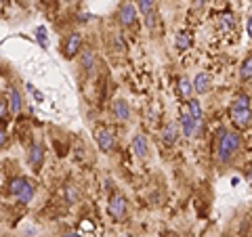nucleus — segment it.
I'll list each match as a JSON object with an SVG mask.
<instances>
[{"label":"nucleus","mask_w":252,"mask_h":237,"mask_svg":"<svg viewBox=\"0 0 252 237\" xmlns=\"http://www.w3.org/2000/svg\"><path fill=\"white\" fill-rule=\"evenodd\" d=\"M242 147V137L238 132L231 130H220L219 139H217V157L220 164L231 162V157L240 151Z\"/></svg>","instance_id":"f257e3e1"},{"label":"nucleus","mask_w":252,"mask_h":237,"mask_svg":"<svg viewBox=\"0 0 252 237\" xmlns=\"http://www.w3.org/2000/svg\"><path fill=\"white\" fill-rule=\"evenodd\" d=\"M231 120L238 128H248L252 122V107L248 94H238L231 103Z\"/></svg>","instance_id":"f03ea898"},{"label":"nucleus","mask_w":252,"mask_h":237,"mask_svg":"<svg viewBox=\"0 0 252 237\" xmlns=\"http://www.w3.org/2000/svg\"><path fill=\"white\" fill-rule=\"evenodd\" d=\"M82 49V34L80 31H69L63 40V57L65 59H74Z\"/></svg>","instance_id":"7ed1b4c3"},{"label":"nucleus","mask_w":252,"mask_h":237,"mask_svg":"<svg viewBox=\"0 0 252 237\" xmlns=\"http://www.w3.org/2000/svg\"><path fill=\"white\" fill-rule=\"evenodd\" d=\"M135 21H137V6L130 0H124L120 4V9H118V23L122 28H130V26H135Z\"/></svg>","instance_id":"20e7f679"},{"label":"nucleus","mask_w":252,"mask_h":237,"mask_svg":"<svg viewBox=\"0 0 252 237\" xmlns=\"http://www.w3.org/2000/svg\"><path fill=\"white\" fill-rule=\"evenodd\" d=\"M179 122H181V130H183L185 137H195L202 128V120H193L187 107L181 109V120Z\"/></svg>","instance_id":"39448f33"},{"label":"nucleus","mask_w":252,"mask_h":237,"mask_svg":"<svg viewBox=\"0 0 252 237\" xmlns=\"http://www.w3.org/2000/svg\"><path fill=\"white\" fill-rule=\"evenodd\" d=\"M44 145L42 143H32L28 149V164L34 168L36 172H40L42 164H44Z\"/></svg>","instance_id":"423d86ee"},{"label":"nucleus","mask_w":252,"mask_h":237,"mask_svg":"<svg viewBox=\"0 0 252 237\" xmlns=\"http://www.w3.org/2000/svg\"><path fill=\"white\" fill-rule=\"evenodd\" d=\"M126 212H128V202H126L124 195H114L109 200V214L116 220H124L126 218Z\"/></svg>","instance_id":"0eeeda50"},{"label":"nucleus","mask_w":252,"mask_h":237,"mask_svg":"<svg viewBox=\"0 0 252 237\" xmlns=\"http://www.w3.org/2000/svg\"><path fill=\"white\" fill-rule=\"evenodd\" d=\"M94 139H97V145H99V149H101L103 153L114 151V147H116V137H114V132H112V130L99 128L97 134H94Z\"/></svg>","instance_id":"6e6552de"},{"label":"nucleus","mask_w":252,"mask_h":237,"mask_svg":"<svg viewBox=\"0 0 252 237\" xmlns=\"http://www.w3.org/2000/svg\"><path fill=\"white\" fill-rule=\"evenodd\" d=\"M78 59H80V67L84 74H94V67H97V57H94L93 49H80L78 53Z\"/></svg>","instance_id":"1a4fd4ad"},{"label":"nucleus","mask_w":252,"mask_h":237,"mask_svg":"<svg viewBox=\"0 0 252 237\" xmlns=\"http://www.w3.org/2000/svg\"><path fill=\"white\" fill-rule=\"evenodd\" d=\"M6 99H9L11 114H13V116H17L21 109H23V97H21V92H19V89H17L15 84H11L9 89H6Z\"/></svg>","instance_id":"9d476101"},{"label":"nucleus","mask_w":252,"mask_h":237,"mask_svg":"<svg viewBox=\"0 0 252 237\" xmlns=\"http://www.w3.org/2000/svg\"><path fill=\"white\" fill-rule=\"evenodd\" d=\"M193 90L198 92V94H206V92H210V89H212V78H210V74H206V72H200L198 76L193 78Z\"/></svg>","instance_id":"9b49d317"},{"label":"nucleus","mask_w":252,"mask_h":237,"mask_svg":"<svg viewBox=\"0 0 252 237\" xmlns=\"http://www.w3.org/2000/svg\"><path fill=\"white\" fill-rule=\"evenodd\" d=\"M112 112H114V116H116V120H120V122H128V118H130V109H128V103H126L124 99H116V101H114Z\"/></svg>","instance_id":"f8f14e48"},{"label":"nucleus","mask_w":252,"mask_h":237,"mask_svg":"<svg viewBox=\"0 0 252 237\" xmlns=\"http://www.w3.org/2000/svg\"><path fill=\"white\" fill-rule=\"evenodd\" d=\"M160 137H162V141H164L166 145H175L177 139H179V126H177L175 122H168V124L162 128Z\"/></svg>","instance_id":"ddd939ff"},{"label":"nucleus","mask_w":252,"mask_h":237,"mask_svg":"<svg viewBox=\"0 0 252 237\" xmlns=\"http://www.w3.org/2000/svg\"><path fill=\"white\" fill-rule=\"evenodd\" d=\"M132 151H135L137 157H147V151H149V145H147V139L143 134H135V139H132Z\"/></svg>","instance_id":"4468645a"},{"label":"nucleus","mask_w":252,"mask_h":237,"mask_svg":"<svg viewBox=\"0 0 252 237\" xmlns=\"http://www.w3.org/2000/svg\"><path fill=\"white\" fill-rule=\"evenodd\" d=\"M34 193H36V189H34V185H32L30 180H28V183L23 185L21 191H19L17 195H15V200H17L19 204H23V206H28V204H30L32 200H34Z\"/></svg>","instance_id":"2eb2a0df"},{"label":"nucleus","mask_w":252,"mask_h":237,"mask_svg":"<svg viewBox=\"0 0 252 237\" xmlns=\"http://www.w3.org/2000/svg\"><path fill=\"white\" fill-rule=\"evenodd\" d=\"M26 183H28L26 177H13V178H9V180H6V193L15 197L23 189V185H26Z\"/></svg>","instance_id":"dca6fc26"},{"label":"nucleus","mask_w":252,"mask_h":237,"mask_svg":"<svg viewBox=\"0 0 252 237\" xmlns=\"http://www.w3.org/2000/svg\"><path fill=\"white\" fill-rule=\"evenodd\" d=\"M191 34L189 31H179L177 38H175V46H177V51H187L189 46H191Z\"/></svg>","instance_id":"f3484780"},{"label":"nucleus","mask_w":252,"mask_h":237,"mask_svg":"<svg viewBox=\"0 0 252 237\" xmlns=\"http://www.w3.org/2000/svg\"><path fill=\"white\" fill-rule=\"evenodd\" d=\"M240 80L242 82L252 80V55H248V57L242 61V65H240Z\"/></svg>","instance_id":"a211bd4d"},{"label":"nucleus","mask_w":252,"mask_h":237,"mask_svg":"<svg viewBox=\"0 0 252 237\" xmlns=\"http://www.w3.org/2000/svg\"><path fill=\"white\" fill-rule=\"evenodd\" d=\"M63 193H65V202L67 204H76L80 200V191H78V187L74 183H67L65 189H63Z\"/></svg>","instance_id":"6ab92c4d"},{"label":"nucleus","mask_w":252,"mask_h":237,"mask_svg":"<svg viewBox=\"0 0 252 237\" xmlns=\"http://www.w3.org/2000/svg\"><path fill=\"white\" fill-rule=\"evenodd\" d=\"M11 107H9V99L4 94H0V122H6L11 120Z\"/></svg>","instance_id":"aec40b11"},{"label":"nucleus","mask_w":252,"mask_h":237,"mask_svg":"<svg viewBox=\"0 0 252 237\" xmlns=\"http://www.w3.org/2000/svg\"><path fill=\"white\" fill-rule=\"evenodd\" d=\"M137 4H139L141 13H143V15H149V13H154V11H156L158 0H137Z\"/></svg>","instance_id":"412c9836"},{"label":"nucleus","mask_w":252,"mask_h":237,"mask_svg":"<svg viewBox=\"0 0 252 237\" xmlns=\"http://www.w3.org/2000/svg\"><path fill=\"white\" fill-rule=\"evenodd\" d=\"M179 92H181V97H191V92H193V86L191 82L187 80V78H181V82H179Z\"/></svg>","instance_id":"4be33fe9"},{"label":"nucleus","mask_w":252,"mask_h":237,"mask_svg":"<svg viewBox=\"0 0 252 237\" xmlns=\"http://www.w3.org/2000/svg\"><path fill=\"white\" fill-rule=\"evenodd\" d=\"M187 109H189V114H191L193 120H202V107H200V101H189L187 103Z\"/></svg>","instance_id":"5701e85b"},{"label":"nucleus","mask_w":252,"mask_h":237,"mask_svg":"<svg viewBox=\"0 0 252 237\" xmlns=\"http://www.w3.org/2000/svg\"><path fill=\"white\" fill-rule=\"evenodd\" d=\"M36 42L42 46V51L49 49V36H46V30L44 28H36Z\"/></svg>","instance_id":"b1692460"},{"label":"nucleus","mask_w":252,"mask_h":237,"mask_svg":"<svg viewBox=\"0 0 252 237\" xmlns=\"http://www.w3.org/2000/svg\"><path fill=\"white\" fill-rule=\"evenodd\" d=\"M233 26H235L233 15H223V17H220V30H223V31H231Z\"/></svg>","instance_id":"393cba45"},{"label":"nucleus","mask_w":252,"mask_h":237,"mask_svg":"<svg viewBox=\"0 0 252 237\" xmlns=\"http://www.w3.org/2000/svg\"><path fill=\"white\" fill-rule=\"evenodd\" d=\"M6 141H9V134H6V130L0 126V149H2L6 145Z\"/></svg>","instance_id":"a878e982"},{"label":"nucleus","mask_w":252,"mask_h":237,"mask_svg":"<svg viewBox=\"0 0 252 237\" xmlns=\"http://www.w3.org/2000/svg\"><path fill=\"white\" fill-rule=\"evenodd\" d=\"M246 30H248V36H252V15L248 17V23H246Z\"/></svg>","instance_id":"bb28decb"},{"label":"nucleus","mask_w":252,"mask_h":237,"mask_svg":"<svg viewBox=\"0 0 252 237\" xmlns=\"http://www.w3.org/2000/svg\"><path fill=\"white\" fill-rule=\"evenodd\" d=\"M63 237H82V235H78V233H65Z\"/></svg>","instance_id":"cd10ccee"},{"label":"nucleus","mask_w":252,"mask_h":237,"mask_svg":"<svg viewBox=\"0 0 252 237\" xmlns=\"http://www.w3.org/2000/svg\"><path fill=\"white\" fill-rule=\"evenodd\" d=\"M195 4H198V6H202V4H204V0H195Z\"/></svg>","instance_id":"c85d7f7f"},{"label":"nucleus","mask_w":252,"mask_h":237,"mask_svg":"<svg viewBox=\"0 0 252 237\" xmlns=\"http://www.w3.org/2000/svg\"><path fill=\"white\" fill-rule=\"evenodd\" d=\"M0 2H2V4H6V2H11V0H0Z\"/></svg>","instance_id":"c756f323"},{"label":"nucleus","mask_w":252,"mask_h":237,"mask_svg":"<svg viewBox=\"0 0 252 237\" xmlns=\"http://www.w3.org/2000/svg\"><path fill=\"white\" fill-rule=\"evenodd\" d=\"M0 166H2V160H0Z\"/></svg>","instance_id":"7c9ffc66"},{"label":"nucleus","mask_w":252,"mask_h":237,"mask_svg":"<svg viewBox=\"0 0 252 237\" xmlns=\"http://www.w3.org/2000/svg\"><path fill=\"white\" fill-rule=\"evenodd\" d=\"M0 44H2V40H0Z\"/></svg>","instance_id":"2f4dec72"}]
</instances>
